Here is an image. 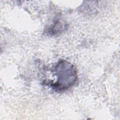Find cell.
Segmentation results:
<instances>
[{
  "instance_id": "1",
  "label": "cell",
  "mask_w": 120,
  "mask_h": 120,
  "mask_svg": "<svg viewBox=\"0 0 120 120\" xmlns=\"http://www.w3.org/2000/svg\"><path fill=\"white\" fill-rule=\"evenodd\" d=\"M51 71L55 76L56 80L48 83L50 87L58 92L67 90L75 85L78 79L75 66L66 60L58 61L52 65Z\"/></svg>"
},
{
  "instance_id": "2",
  "label": "cell",
  "mask_w": 120,
  "mask_h": 120,
  "mask_svg": "<svg viewBox=\"0 0 120 120\" xmlns=\"http://www.w3.org/2000/svg\"><path fill=\"white\" fill-rule=\"evenodd\" d=\"M67 24L61 19L58 18L53 22L46 27L45 30V34L49 36H57L60 35L66 30Z\"/></svg>"
}]
</instances>
